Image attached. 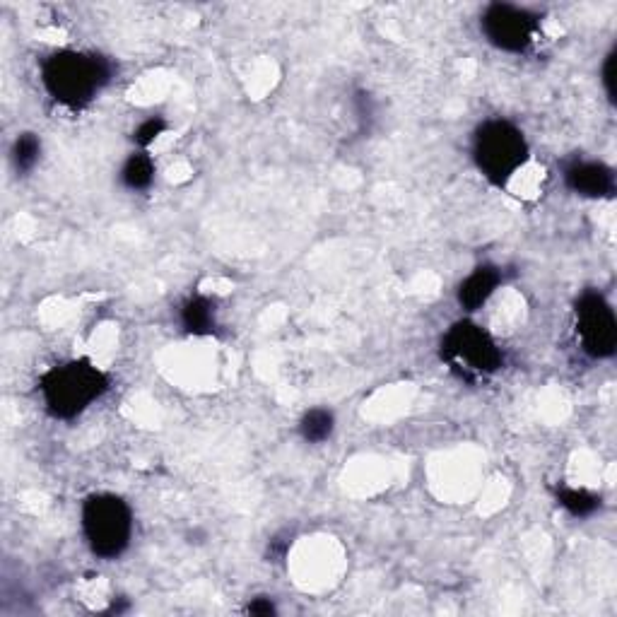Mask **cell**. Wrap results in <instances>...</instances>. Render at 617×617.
<instances>
[{
  "label": "cell",
  "mask_w": 617,
  "mask_h": 617,
  "mask_svg": "<svg viewBox=\"0 0 617 617\" xmlns=\"http://www.w3.org/2000/svg\"><path fill=\"white\" fill-rule=\"evenodd\" d=\"M41 80L56 102L78 109L97 97V92L107 85L109 66L104 58L78 51H58L46 58L41 68Z\"/></svg>",
  "instance_id": "1"
},
{
  "label": "cell",
  "mask_w": 617,
  "mask_h": 617,
  "mask_svg": "<svg viewBox=\"0 0 617 617\" xmlns=\"http://www.w3.org/2000/svg\"><path fill=\"white\" fill-rule=\"evenodd\" d=\"M109 381L102 369L87 360H75L61 367H54L41 379V396L46 408L54 417L80 415L87 405H92L107 391Z\"/></svg>",
  "instance_id": "2"
},
{
  "label": "cell",
  "mask_w": 617,
  "mask_h": 617,
  "mask_svg": "<svg viewBox=\"0 0 617 617\" xmlns=\"http://www.w3.org/2000/svg\"><path fill=\"white\" fill-rule=\"evenodd\" d=\"M473 157L487 181L504 186L528 160V145L524 133L509 121L495 119L478 128L473 140Z\"/></svg>",
  "instance_id": "3"
},
{
  "label": "cell",
  "mask_w": 617,
  "mask_h": 617,
  "mask_svg": "<svg viewBox=\"0 0 617 617\" xmlns=\"http://www.w3.org/2000/svg\"><path fill=\"white\" fill-rule=\"evenodd\" d=\"M82 531L94 555L114 560L131 543V509L114 495H94L82 507Z\"/></svg>",
  "instance_id": "4"
},
{
  "label": "cell",
  "mask_w": 617,
  "mask_h": 617,
  "mask_svg": "<svg viewBox=\"0 0 617 617\" xmlns=\"http://www.w3.org/2000/svg\"><path fill=\"white\" fill-rule=\"evenodd\" d=\"M444 360L468 376L492 374L502 367V352L480 326L461 321L446 333Z\"/></svg>",
  "instance_id": "5"
},
{
  "label": "cell",
  "mask_w": 617,
  "mask_h": 617,
  "mask_svg": "<svg viewBox=\"0 0 617 617\" xmlns=\"http://www.w3.org/2000/svg\"><path fill=\"white\" fill-rule=\"evenodd\" d=\"M485 37L502 51L519 54L533 44L538 34V20L524 8L509 3H495L483 15Z\"/></svg>",
  "instance_id": "6"
},
{
  "label": "cell",
  "mask_w": 617,
  "mask_h": 617,
  "mask_svg": "<svg viewBox=\"0 0 617 617\" xmlns=\"http://www.w3.org/2000/svg\"><path fill=\"white\" fill-rule=\"evenodd\" d=\"M577 333L591 357H610L617 345V323L610 304L596 292H586L577 304Z\"/></svg>",
  "instance_id": "7"
},
{
  "label": "cell",
  "mask_w": 617,
  "mask_h": 617,
  "mask_svg": "<svg viewBox=\"0 0 617 617\" xmlns=\"http://www.w3.org/2000/svg\"><path fill=\"white\" fill-rule=\"evenodd\" d=\"M567 186L586 198H605L615 191L613 169L601 162H574L564 172Z\"/></svg>",
  "instance_id": "8"
},
{
  "label": "cell",
  "mask_w": 617,
  "mask_h": 617,
  "mask_svg": "<svg viewBox=\"0 0 617 617\" xmlns=\"http://www.w3.org/2000/svg\"><path fill=\"white\" fill-rule=\"evenodd\" d=\"M497 285H499V273L495 268L490 266L478 268L461 282V287H458V302H461V307L468 311L480 309L487 299L492 297V292L497 290Z\"/></svg>",
  "instance_id": "9"
},
{
  "label": "cell",
  "mask_w": 617,
  "mask_h": 617,
  "mask_svg": "<svg viewBox=\"0 0 617 617\" xmlns=\"http://www.w3.org/2000/svg\"><path fill=\"white\" fill-rule=\"evenodd\" d=\"M181 323L193 336H208L215 331V304L208 297H191L181 307Z\"/></svg>",
  "instance_id": "10"
},
{
  "label": "cell",
  "mask_w": 617,
  "mask_h": 617,
  "mask_svg": "<svg viewBox=\"0 0 617 617\" xmlns=\"http://www.w3.org/2000/svg\"><path fill=\"white\" fill-rule=\"evenodd\" d=\"M333 425H336V420H333L331 410L314 408L309 410V413H304L302 422H299V432H302L304 442L321 444L333 434Z\"/></svg>",
  "instance_id": "11"
},
{
  "label": "cell",
  "mask_w": 617,
  "mask_h": 617,
  "mask_svg": "<svg viewBox=\"0 0 617 617\" xmlns=\"http://www.w3.org/2000/svg\"><path fill=\"white\" fill-rule=\"evenodd\" d=\"M152 179H155V162L148 155H133L123 164L121 181L131 191H145L152 184Z\"/></svg>",
  "instance_id": "12"
},
{
  "label": "cell",
  "mask_w": 617,
  "mask_h": 617,
  "mask_svg": "<svg viewBox=\"0 0 617 617\" xmlns=\"http://www.w3.org/2000/svg\"><path fill=\"white\" fill-rule=\"evenodd\" d=\"M557 502L574 516H589L601 507V499L596 495H591V492L586 490H574V487H562V490H557Z\"/></svg>",
  "instance_id": "13"
},
{
  "label": "cell",
  "mask_w": 617,
  "mask_h": 617,
  "mask_svg": "<svg viewBox=\"0 0 617 617\" xmlns=\"http://www.w3.org/2000/svg\"><path fill=\"white\" fill-rule=\"evenodd\" d=\"M39 152H41V143L37 140V135L22 133L13 145V162H15L17 172H29V169L39 162Z\"/></svg>",
  "instance_id": "14"
},
{
  "label": "cell",
  "mask_w": 617,
  "mask_h": 617,
  "mask_svg": "<svg viewBox=\"0 0 617 617\" xmlns=\"http://www.w3.org/2000/svg\"><path fill=\"white\" fill-rule=\"evenodd\" d=\"M164 128H167V123H164L162 119H148V121H143V123H140V126H138V131L133 133L135 143H138L140 148H148V145H152L157 138H160V135L164 133Z\"/></svg>",
  "instance_id": "15"
},
{
  "label": "cell",
  "mask_w": 617,
  "mask_h": 617,
  "mask_svg": "<svg viewBox=\"0 0 617 617\" xmlns=\"http://www.w3.org/2000/svg\"><path fill=\"white\" fill-rule=\"evenodd\" d=\"M613 66H615V54L608 56V61H605V68H603V82H605V90H608L610 99H615V90H613Z\"/></svg>",
  "instance_id": "16"
},
{
  "label": "cell",
  "mask_w": 617,
  "mask_h": 617,
  "mask_svg": "<svg viewBox=\"0 0 617 617\" xmlns=\"http://www.w3.org/2000/svg\"><path fill=\"white\" fill-rule=\"evenodd\" d=\"M249 613L251 615H273L275 613V605L270 603L268 598H256V601L249 605Z\"/></svg>",
  "instance_id": "17"
}]
</instances>
